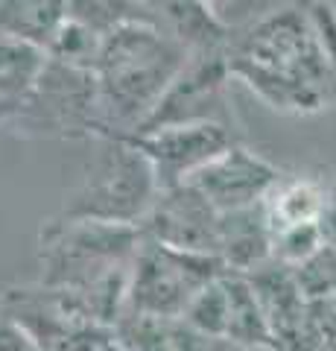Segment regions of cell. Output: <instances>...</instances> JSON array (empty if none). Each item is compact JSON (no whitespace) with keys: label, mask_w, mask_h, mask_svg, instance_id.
<instances>
[{"label":"cell","mask_w":336,"mask_h":351,"mask_svg":"<svg viewBox=\"0 0 336 351\" xmlns=\"http://www.w3.org/2000/svg\"><path fill=\"white\" fill-rule=\"evenodd\" d=\"M220 217L222 214L190 182H184L158 193L140 232L170 249L220 258Z\"/></svg>","instance_id":"10"},{"label":"cell","mask_w":336,"mask_h":351,"mask_svg":"<svg viewBox=\"0 0 336 351\" xmlns=\"http://www.w3.org/2000/svg\"><path fill=\"white\" fill-rule=\"evenodd\" d=\"M47 64V53L27 41L0 36V94L24 100L27 91L41 76Z\"/></svg>","instance_id":"18"},{"label":"cell","mask_w":336,"mask_h":351,"mask_svg":"<svg viewBox=\"0 0 336 351\" xmlns=\"http://www.w3.org/2000/svg\"><path fill=\"white\" fill-rule=\"evenodd\" d=\"M144 243V232L132 226L94 223V219H50L41 228L38 261L41 287L88 290L100 281L132 269Z\"/></svg>","instance_id":"3"},{"label":"cell","mask_w":336,"mask_h":351,"mask_svg":"<svg viewBox=\"0 0 336 351\" xmlns=\"http://www.w3.org/2000/svg\"><path fill=\"white\" fill-rule=\"evenodd\" d=\"M68 18V3L53 0H0V36L27 41L47 53L53 36Z\"/></svg>","instance_id":"15"},{"label":"cell","mask_w":336,"mask_h":351,"mask_svg":"<svg viewBox=\"0 0 336 351\" xmlns=\"http://www.w3.org/2000/svg\"><path fill=\"white\" fill-rule=\"evenodd\" d=\"M100 47H103V36L94 32L88 24H82L79 18L70 15L62 21L59 32L53 36L50 47H47V59L70 64V68H82V71H94L96 59H100Z\"/></svg>","instance_id":"19"},{"label":"cell","mask_w":336,"mask_h":351,"mask_svg":"<svg viewBox=\"0 0 336 351\" xmlns=\"http://www.w3.org/2000/svg\"><path fill=\"white\" fill-rule=\"evenodd\" d=\"M225 263L216 255L199 252H179L158 240L144 237L129 278L126 313L155 316V319L176 322L184 316L190 302L225 276Z\"/></svg>","instance_id":"5"},{"label":"cell","mask_w":336,"mask_h":351,"mask_svg":"<svg viewBox=\"0 0 336 351\" xmlns=\"http://www.w3.org/2000/svg\"><path fill=\"white\" fill-rule=\"evenodd\" d=\"M225 348H229V339L199 334L196 328L184 325L181 319L172 322V351H225Z\"/></svg>","instance_id":"26"},{"label":"cell","mask_w":336,"mask_h":351,"mask_svg":"<svg viewBox=\"0 0 336 351\" xmlns=\"http://www.w3.org/2000/svg\"><path fill=\"white\" fill-rule=\"evenodd\" d=\"M225 351H252V348H243V346H234V343H229V348Z\"/></svg>","instance_id":"31"},{"label":"cell","mask_w":336,"mask_h":351,"mask_svg":"<svg viewBox=\"0 0 336 351\" xmlns=\"http://www.w3.org/2000/svg\"><path fill=\"white\" fill-rule=\"evenodd\" d=\"M222 287L229 293V343L252 348V351L275 346L266 313L257 302L252 281L246 276H237V272H225Z\"/></svg>","instance_id":"16"},{"label":"cell","mask_w":336,"mask_h":351,"mask_svg":"<svg viewBox=\"0 0 336 351\" xmlns=\"http://www.w3.org/2000/svg\"><path fill=\"white\" fill-rule=\"evenodd\" d=\"M319 232L328 249H336V182L324 184V205L319 214Z\"/></svg>","instance_id":"27"},{"label":"cell","mask_w":336,"mask_h":351,"mask_svg":"<svg viewBox=\"0 0 336 351\" xmlns=\"http://www.w3.org/2000/svg\"><path fill=\"white\" fill-rule=\"evenodd\" d=\"M246 278L252 281V287L257 293V302L266 313L275 346L284 351H301V337H305V319H307L310 299L305 295V290L298 287L292 269L269 261L266 267L255 269L252 276H246Z\"/></svg>","instance_id":"12"},{"label":"cell","mask_w":336,"mask_h":351,"mask_svg":"<svg viewBox=\"0 0 336 351\" xmlns=\"http://www.w3.org/2000/svg\"><path fill=\"white\" fill-rule=\"evenodd\" d=\"M257 351H284V348H278V346H269V348H257Z\"/></svg>","instance_id":"32"},{"label":"cell","mask_w":336,"mask_h":351,"mask_svg":"<svg viewBox=\"0 0 336 351\" xmlns=\"http://www.w3.org/2000/svg\"><path fill=\"white\" fill-rule=\"evenodd\" d=\"M229 71L281 112H319L336 97V76L307 6H284L231 36Z\"/></svg>","instance_id":"1"},{"label":"cell","mask_w":336,"mask_h":351,"mask_svg":"<svg viewBox=\"0 0 336 351\" xmlns=\"http://www.w3.org/2000/svg\"><path fill=\"white\" fill-rule=\"evenodd\" d=\"M21 114H27L36 126H44V132H59L68 138H96L100 135V88H96L94 71L47 59L36 85L21 100Z\"/></svg>","instance_id":"6"},{"label":"cell","mask_w":336,"mask_h":351,"mask_svg":"<svg viewBox=\"0 0 336 351\" xmlns=\"http://www.w3.org/2000/svg\"><path fill=\"white\" fill-rule=\"evenodd\" d=\"M322 249H324V240L319 232V223L292 226L272 234V261L289 269H298L301 263L316 258Z\"/></svg>","instance_id":"22"},{"label":"cell","mask_w":336,"mask_h":351,"mask_svg":"<svg viewBox=\"0 0 336 351\" xmlns=\"http://www.w3.org/2000/svg\"><path fill=\"white\" fill-rule=\"evenodd\" d=\"M190 53L161 24L155 3L135 21L103 36L96 59L100 88V135H135L146 123L170 85L188 64Z\"/></svg>","instance_id":"2"},{"label":"cell","mask_w":336,"mask_h":351,"mask_svg":"<svg viewBox=\"0 0 336 351\" xmlns=\"http://www.w3.org/2000/svg\"><path fill=\"white\" fill-rule=\"evenodd\" d=\"M117 138V135H114ZM138 152H144L158 176V188L170 191L196 176L205 164L220 158L234 147L231 126L225 123H188V126H164L153 132L123 135Z\"/></svg>","instance_id":"8"},{"label":"cell","mask_w":336,"mask_h":351,"mask_svg":"<svg viewBox=\"0 0 336 351\" xmlns=\"http://www.w3.org/2000/svg\"><path fill=\"white\" fill-rule=\"evenodd\" d=\"M100 144V156L85 182L68 196L62 217L140 228L161 193L153 164L123 138L103 135Z\"/></svg>","instance_id":"4"},{"label":"cell","mask_w":336,"mask_h":351,"mask_svg":"<svg viewBox=\"0 0 336 351\" xmlns=\"http://www.w3.org/2000/svg\"><path fill=\"white\" fill-rule=\"evenodd\" d=\"M231 80L229 50L222 53H190L188 64L170 85L164 100L158 103L153 117L138 132H153L164 126H188V123H225L220 114L225 82ZM135 132V135H138Z\"/></svg>","instance_id":"9"},{"label":"cell","mask_w":336,"mask_h":351,"mask_svg":"<svg viewBox=\"0 0 336 351\" xmlns=\"http://www.w3.org/2000/svg\"><path fill=\"white\" fill-rule=\"evenodd\" d=\"M21 114V100L18 97H3L0 94V126L6 123V120H12Z\"/></svg>","instance_id":"29"},{"label":"cell","mask_w":336,"mask_h":351,"mask_svg":"<svg viewBox=\"0 0 336 351\" xmlns=\"http://www.w3.org/2000/svg\"><path fill=\"white\" fill-rule=\"evenodd\" d=\"M103 351H126V348H123V346H120V343H117V339L112 337V339H108V343L103 346Z\"/></svg>","instance_id":"30"},{"label":"cell","mask_w":336,"mask_h":351,"mask_svg":"<svg viewBox=\"0 0 336 351\" xmlns=\"http://www.w3.org/2000/svg\"><path fill=\"white\" fill-rule=\"evenodd\" d=\"M184 325L196 328L199 334L216 339H229V293L222 287V278L208 284L181 316Z\"/></svg>","instance_id":"20"},{"label":"cell","mask_w":336,"mask_h":351,"mask_svg":"<svg viewBox=\"0 0 336 351\" xmlns=\"http://www.w3.org/2000/svg\"><path fill=\"white\" fill-rule=\"evenodd\" d=\"M292 276H296L298 287L305 290L310 302L336 295V249L324 246L316 258H310L298 269H292Z\"/></svg>","instance_id":"24"},{"label":"cell","mask_w":336,"mask_h":351,"mask_svg":"<svg viewBox=\"0 0 336 351\" xmlns=\"http://www.w3.org/2000/svg\"><path fill=\"white\" fill-rule=\"evenodd\" d=\"M161 24L188 53L229 50L234 29L214 12V3H155Z\"/></svg>","instance_id":"14"},{"label":"cell","mask_w":336,"mask_h":351,"mask_svg":"<svg viewBox=\"0 0 336 351\" xmlns=\"http://www.w3.org/2000/svg\"><path fill=\"white\" fill-rule=\"evenodd\" d=\"M220 261L237 276H252L272 261V228L263 202L220 217Z\"/></svg>","instance_id":"13"},{"label":"cell","mask_w":336,"mask_h":351,"mask_svg":"<svg viewBox=\"0 0 336 351\" xmlns=\"http://www.w3.org/2000/svg\"><path fill=\"white\" fill-rule=\"evenodd\" d=\"M301 351H336V295L307 304Z\"/></svg>","instance_id":"23"},{"label":"cell","mask_w":336,"mask_h":351,"mask_svg":"<svg viewBox=\"0 0 336 351\" xmlns=\"http://www.w3.org/2000/svg\"><path fill=\"white\" fill-rule=\"evenodd\" d=\"M307 12L313 18V27L319 32V41H322V50L331 62V71L336 76V9L331 3H313L307 6Z\"/></svg>","instance_id":"25"},{"label":"cell","mask_w":336,"mask_h":351,"mask_svg":"<svg viewBox=\"0 0 336 351\" xmlns=\"http://www.w3.org/2000/svg\"><path fill=\"white\" fill-rule=\"evenodd\" d=\"M114 339L126 351H172V322L123 313V319L114 325Z\"/></svg>","instance_id":"21"},{"label":"cell","mask_w":336,"mask_h":351,"mask_svg":"<svg viewBox=\"0 0 336 351\" xmlns=\"http://www.w3.org/2000/svg\"><path fill=\"white\" fill-rule=\"evenodd\" d=\"M322 205H324V182L301 179V176H296V179H284L281 176V182L263 202L272 234L292 226L319 223Z\"/></svg>","instance_id":"17"},{"label":"cell","mask_w":336,"mask_h":351,"mask_svg":"<svg viewBox=\"0 0 336 351\" xmlns=\"http://www.w3.org/2000/svg\"><path fill=\"white\" fill-rule=\"evenodd\" d=\"M0 313L29 337L36 351H103L114 331L79 319L50 287H15L0 295Z\"/></svg>","instance_id":"7"},{"label":"cell","mask_w":336,"mask_h":351,"mask_svg":"<svg viewBox=\"0 0 336 351\" xmlns=\"http://www.w3.org/2000/svg\"><path fill=\"white\" fill-rule=\"evenodd\" d=\"M188 182L220 214H234V211H246V208L266 202V196L281 182V173L266 158L234 144L220 158L205 164Z\"/></svg>","instance_id":"11"},{"label":"cell","mask_w":336,"mask_h":351,"mask_svg":"<svg viewBox=\"0 0 336 351\" xmlns=\"http://www.w3.org/2000/svg\"><path fill=\"white\" fill-rule=\"evenodd\" d=\"M0 351H36V348H32L29 337L12 319L0 316Z\"/></svg>","instance_id":"28"}]
</instances>
